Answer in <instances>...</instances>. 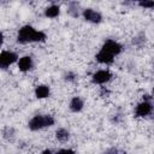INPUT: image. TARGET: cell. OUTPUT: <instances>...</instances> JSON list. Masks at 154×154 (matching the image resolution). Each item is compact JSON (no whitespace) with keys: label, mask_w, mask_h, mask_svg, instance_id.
I'll use <instances>...</instances> for the list:
<instances>
[{"label":"cell","mask_w":154,"mask_h":154,"mask_svg":"<svg viewBox=\"0 0 154 154\" xmlns=\"http://www.w3.org/2000/svg\"><path fill=\"white\" fill-rule=\"evenodd\" d=\"M81 16L85 22L91 23V24H100L102 22V14L99 11H96V10H94L91 7L83 8Z\"/></svg>","instance_id":"cell-7"},{"label":"cell","mask_w":154,"mask_h":154,"mask_svg":"<svg viewBox=\"0 0 154 154\" xmlns=\"http://www.w3.org/2000/svg\"><path fill=\"white\" fill-rule=\"evenodd\" d=\"M103 154H126L124 150H120V149H118V148H109V149H107Z\"/></svg>","instance_id":"cell-17"},{"label":"cell","mask_w":154,"mask_h":154,"mask_svg":"<svg viewBox=\"0 0 154 154\" xmlns=\"http://www.w3.org/2000/svg\"><path fill=\"white\" fill-rule=\"evenodd\" d=\"M17 67L20 72L23 73H26V72H30L31 70H34L35 67V61H34V58L31 55H23L19 58L18 63H17Z\"/></svg>","instance_id":"cell-8"},{"label":"cell","mask_w":154,"mask_h":154,"mask_svg":"<svg viewBox=\"0 0 154 154\" xmlns=\"http://www.w3.org/2000/svg\"><path fill=\"white\" fill-rule=\"evenodd\" d=\"M77 73L76 72H73V71H66L64 75H63V78H64V81L65 82H67V83H73L76 79H77Z\"/></svg>","instance_id":"cell-15"},{"label":"cell","mask_w":154,"mask_h":154,"mask_svg":"<svg viewBox=\"0 0 154 154\" xmlns=\"http://www.w3.org/2000/svg\"><path fill=\"white\" fill-rule=\"evenodd\" d=\"M153 111H154V103H153V101L142 100L135 107V116L137 118H146L149 114H152Z\"/></svg>","instance_id":"cell-6"},{"label":"cell","mask_w":154,"mask_h":154,"mask_svg":"<svg viewBox=\"0 0 154 154\" xmlns=\"http://www.w3.org/2000/svg\"><path fill=\"white\" fill-rule=\"evenodd\" d=\"M100 95H101L102 97H105V96H108V95H109V90H108L106 87H101V90H100Z\"/></svg>","instance_id":"cell-20"},{"label":"cell","mask_w":154,"mask_h":154,"mask_svg":"<svg viewBox=\"0 0 154 154\" xmlns=\"http://www.w3.org/2000/svg\"><path fill=\"white\" fill-rule=\"evenodd\" d=\"M34 95L38 100H45L51 96V87L48 84H37L34 89Z\"/></svg>","instance_id":"cell-9"},{"label":"cell","mask_w":154,"mask_h":154,"mask_svg":"<svg viewBox=\"0 0 154 154\" xmlns=\"http://www.w3.org/2000/svg\"><path fill=\"white\" fill-rule=\"evenodd\" d=\"M95 60L101 65H112L114 63V57L102 49H99V52L95 54Z\"/></svg>","instance_id":"cell-10"},{"label":"cell","mask_w":154,"mask_h":154,"mask_svg":"<svg viewBox=\"0 0 154 154\" xmlns=\"http://www.w3.org/2000/svg\"><path fill=\"white\" fill-rule=\"evenodd\" d=\"M84 108V100L81 96H73L69 102V109L72 113H79Z\"/></svg>","instance_id":"cell-11"},{"label":"cell","mask_w":154,"mask_h":154,"mask_svg":"<svg viewBox=\"0 0 154 154\" xmlns=\"http://www.w3.org/2000/svg\"><path fill=\"white\" fill-rule=\"evenodd\" d=\"M137 6H140L141 8H144V10H152V8H154V1L153 0H141L137 2Z\"/></svg>","instance_id":"cell-16"},{"label":"cell","mask_w":154,"mask_h":154,"mask_svg":"<svg viewBox=\"0 0 154 154\" xmlns=\"http://www.w3.org/2000/svg\"><path fill=\"white\" fill-rule=\"evenodd\" d=\"M41 154H55V153L52 149H45V150L41 152Z\"/></svg>","instance_id":"cell-21"},{"label":"cell","mask_w":154,"mask_h":154,"mask_svg":"<svg viewBox=\"0 0 154 154\" xmlns=\"http://www.w3.org/2000/svg\"><path fill=\"white\" fill-rule=\"evenodd\" d=\"M70 131L65 128H58L55 130V138L59 141V142H67L70 140Z\"/></svg>","instance_id":"cell-13"},{"label":"cell","mask_w":154,"mask_h":154,"mask_svg":"<svg viewBox=\"0 0 154 154\" xmlns=\"http://www.w3.org/2000/svg\"><path fill=\"white\" fill-rule=\"evenodd\" d=\"M13 134H14V130H13L12 128H6V129L4 130V137H5V138H8V140H10V137H12Z\"/></svg>","instance_id":"cell-18"},{"label":"cell","mask_w":154,"mask_h":154,"mask_svg":"<svg viewBox=\"0 0 154 154\" xmlns=\"http://www.w3.org/2000/svg\"><path fill=\"white\" fill-rule=\"evenodd\" d=\"M113 75L108 69H100L96 70L93 75H91V83L93 84H97V85H105L107 84L111 79H112Z\"/></svg>","instance_id":"cell-4"},{"label":"cell","mask_w":154,"mask_h":154,"mask_svg":"<svg viewBox=\"0 0 154 154\" xmlns=\"http://www.w3.org/2000/svg\"><path fill=\"white\" fill-rule=\"evenodd\" d=\"M79 5L77 2H70L69 4V8H67V13L73 17V18H77L79 14H82V12H79Z\"/></svg>","instance_id":"cell-14"},{"label":"cell","mask_w":154,"mask_h":154,"mask_svg":"<svg viewBox=\"0 0 154 154\" xmlns=\"http://www.w3.org/2000/svg\"><path fill=\"white\" fill-rule=\"evenodd\" d=\"M152 93H153V95H154V87H153V89H152Z\"/></svg>","instance_id":"cell-22"},{"label":"cell","mask_w":154,"mask_h":154,"mask_svg":"<svg viewBox=\"0 0 154 154\" xmlns=\"http://www.w3.org/2000/svg\"><path fill=\"white\" fill-rule=\"evenodd\" d=\"M100 49L107 52L108 54H111L116 58L117 55H119L123 52V46H122V43H119L118 41H116L113 38H107V40H105V42L102 43Z\"/></svg>","instance_id":"cell-5"},{"label":"cell","mask_w":154,"mask_h":154,"mask_svg":"<svg viewBox=\"0 0 154 154\" xmlns=\"http://www.w3.org/2000/svg\"><path fill=\"white\" fill-rule=\"evenodd\" d=\"M19 60V55L11 49H2L0 53V67L2 70L8 69L13 64H17Z\"/></svg>","instance_id":"cell-3"},{"label":"cell","mask_w":154,"mask_h":154,"mask_svg":"<svg viewBox=\"0 0 154 154\" xmlns=\"http://www.w3.org/2000/svg\"><path fill=\"white\" fill-rule=\"evenodd\" d=\"M60 12H61L60 6L57 4H52L43 10V16L48 19H54V18H58L60 16Z\"/></svg>","instance_id":"cell-12"},{"label":"cell","mask_w":154,"mask_h":154,"mask_svg":"<svg viewBox=\"0 0 154 154\" xmlns=\"http://www.w3.org/2000/svg\"><path fill=\"white\" fill-rule=\"evenodd\" d=\"M55 154H75V150L71 148H60Z\"/></svg>","instance_id":"cell-19"},{"label":"cell","mask_w":154,"mask_h":154,"mask_svg":"<svg viewBox=\"0 0 154 154\" xmlns=\"http://www.w3.org/2000/svg\"><path fill=\"white\" fill-rule=\"evenodd\" d=\"M55 124V119L51 114H36L28 122V128L31 131H38L46 128H51Z\"/></svg>","instance_id":"cell-2"},{"label":"cell","mask_w":154,"mask_h":154,"mask_svg":"<svg viewBox=\"0 0 154 154\" xmlns=\"http://www.w3.org/2000/svg\"><path fill=\"white\" fill-rule=\"evenodd\" d=\"M47 35L42 30H37L30 24L22 25L16 36V41L20 45H28V43H42L46 42Z\"/></svg>","instance_id":"cell-1"}]
</instances>
